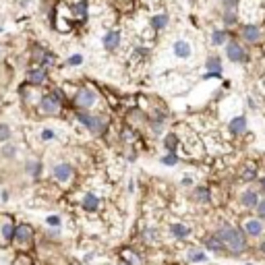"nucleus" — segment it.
Instances as JSON below:
<instances>
[{"mask_svg":"<svg viewBox=\"0 0 265 265\" xmlns=\"http://www.w3.org/2000/svg\"><path fill=\"white\" fill-rule=\"evenodd\" d=\"M216 234L222 238V242H224L232 253H242V251H247V247H249V242H247V234H244V232H240L238 228H234V226L226 224V222L218 226Z\"/></svg>","mask_w":265,"mask_h":265,"instance_id":"obj_1","label":"nucleus"},{"mask_svg":"<svg viewBox=\"0 0 265 265\" xmlns=\"http://www.w3.org/2000/svg\"><path fill=\"white\" fill-rule=\"evenodd\" d=\"M77 120L91 133V135H101L104 131H106V123H104V118L101 116H97V114H89L87 110H81L79 114H77Z\"/></svg>","mask_w":265,"mask_h":265,"instance_id":"obj_2","label":"nucleus"},{"mask_svg":"<svg viewBox=\"0 0 265 265\" xmlns=\"http://www.w3.org/2000/svg\"><path fill=\"white\" fill-rule=\"evenodd\" d=\"M73 104L77 106L79 110H91L93 106L97 104V91L91 89V87H81V89L75 93Z\"/></svg>","mask_w":265,"mask_h":265,"instance_id":"obj_3","label":"nucleus"},{"mask_svg":"<svg viewBox=\"0 0 265 265\" xmlns=\"http://www.w3.org/2000/svg\"><path fill=\"white\" fill-rule=\"evenodd\" d=\"M37 110H39V114H46V116L58 114V112H60V99H58V91H56V93L42 95V97H39V104H37Z\"/></svg>","mask_w":265,"mask_h":265,"instance_id":"obj_4","label":"nucleus"},{"mask_svg":"<svg viewBox=\"0 0 265 265\" xmlns=\"http://www.w3.org/2000/svg\"><path fill=\"white\" fill-rule=\"evenodd\" d=\"M226 58L230 60V63H247V58H249V54H247V48L240 44V42H236V39H232V42H226Z\"/></svg>","mask_w":265,"mask_h":265,"instance_id":"obj_5","label":"nucleus"},{"mask_svg":"<svg viewBox=\"0 0 265 265\" xmlns=\"http://www.w3.org/2000/svg\"><path fill=\"white\" fill-rule=\"evenodd\" d=\"M242 232H244L247 236H251V238H259V236H263V232H265V224H263V220H259V218H249V220H244V224H242Z\"/></svg>","mask_w":265,"mask_h":265,"instance_id":"obj_6","label":"nucleus"},{"mask_svg":"<svg viewBox=\"0 0 265 265\" xmlns=\"http://www.w3.org/2000/svg\"><path fill=\"white\" fill-rule=\"evenodd\" d=\"M73 174H75V170H73V166L69 162H60V164H56L54 168H52V176H54V180H58L63 185H67L73 178Z\"/></svg>","mask_w":265,"mask_h":265,"instance_id":"obj_7","label":"nucleus"},{"mask_svg":"<svg viewBox=\"0 0 265 265\" xmlns=\"http://www.w3.org/2000/svg\"><path fill=\"white\" fill-rule=\"evenodd\" d=\"M27 83L33 85V87L46 85V83H48V71H46V67L39 65V67L29 69V71H27Z\"/></svg>","mask_w":265,"mask_h":265,"instance_id":"obj_8","label":"nucleus"},{"mask_svg":"<svg viewBox=\"0 0 265 265\" xmlns=\"http://www.w3.org/2000/svg\"><path fill=\"white\" fill-rule=\"evenodd\" d=\"M259 199H261V195L255 191V189H244L242 193H240V197H238V203L244 207V209H255V205L259 203Z\"/></svg>","mask_w":265,"mask_h":265,"instance_id":"obj_9","label":"nucleus"},{"mask_svg":"<svg viewBox=\"0 0 265 265\" xmlns=\"http://www.w3.org/2000/svg\"><path fill=\"white\" fill-rule=\"evenodd\" d=\"M240 37H242L244 42H249V44H259V42L263 39V31H261V27H257V25H244V27L240 29Z\"/></svg>","mask_w":265,"mask_h":265,"instance_id":"obj_10","label":"nucleus"},{"mask_svg":"<svg viewBox=\"0 0 265 265\" xmlns=\"http://www.w3.org/2000/svg\"><path fill=\"white\" fill-rule=\"evenodd\" d=\"M172 52H174L176 58L187 60V58H191V54H193V48H191V44H189L187 39H176V42L172 44Z\"/></svg>","mask_w":265,"mask_h":265,"instance_id":"obj_11","label":"nucleus"},{"mask_svg":"<svg viewBox=\"0 0 265 265\" xmlns=\"http://www.w3.org/2000/svg\"><path fill=\"white\" fill-rule=\"evenodd\" d=\"M203 244H205L207 251H214V253H222V251L226 249V244L222 242V238H220L218 234H209V236H205V238H203Z\"/></svg>","mask_w":265,"mask_h":265,"instance_id":"obj_12","label":"nucleus"},{"mask_svg":"<svg viewBox=\"0 0 265 265\" xmlns=\"http://www.w3.org/2000/svg\"><path fill=\"white\" fill-rule=\"evenodd\" d=\"M101 44H104V48L106 50H116L118 46H120V31H116V29H112V31H108L104 35V39H101Z\"/></svg>","mask_w":265,"mask_h":265,"instance_id":"obj_13","label":"nucleus"},{"mask_svg":"<svg viewBox=\"0 0 265 265\" xmlns=\"http://www.w3.org/2000/svg\"><path fill=\"white\" fill-rule=\"evenodd\" d=\"M247 129H249L247 116H234V118L230 120V125H228V131H230L232 135H242V133H247Z\"/></svg>","mask_w":265,"mask_h":265,"instance_id":"obj_14","label":"nucleus"},{"mask_svg":"<svg viewBox=\"0 0 265 265\" xmlns=\"http://www.w3.org/2000/svg\"><path fill=\"white\" fill-rule=\"evenodd\" d=\"M13 240H17L19 244L29 242V240H31V228H29V226H25V224L17 226V228H15V236H13Z\"/></svg>","mask_w":265,"mask_h":265,"instance_id":"obj_15","label":"nucleus"},{"mask_svg":"<svg viewBox=\"0 0 265 265\" xmlns=\"http://www.w3.org/2000/svg\"><path fill=\"white\" fill-rule=\"evenodd\" d=\"M17 153H19V149H17V145L11 143V141L3 143V147H0V157H3V160H15Z\"/></svg>","mask_w":265,"mask_h":265,"instance_id":"obj_16","label":"nucleus"},{"mask_svg":"<svg viewBox=\"0 0 265 265\" xmlns=\"http://www.w3.org/2000/svg\"><path fill=\"white\" fill-rule=\"evenodd\" d=\"M81 205H83L85 211H97V209H99V197L93 195V193H87V195L83 197Z\"/></svg>","mask_w":265,"mask_h":265,"instance_id":"obj_17","label":"nucleus"},{"mask_svg":"<svg viewBox=\"0 0 265 265\" xmlns=\"http://www.w3.org/2000/svg\"><path fill=\"white\" fill-rule=\"evenodd\" d=\"M205 69H207V73H218V75H220V71H222V58H220V56H216V54L207 56V60H205Z\"/></svg>","mask_w":265,"mask_h":265,"instance_id":"obj_18","label":"nucleus"},{"mask_svg":"<svg viewBox=\"0 0 265 265\" xmlns=\"http://www.w3.org/2000/svg\"><path fill=\"white\" fill-rule=\"evenodd\" d=\"M189 234H191V228L185 226V224H172V226H170V236H172V238H180V240H182V238H187Z\"/></svg>","mask_w":265,"mask_h":265,"instance_id":"obj_19","label":"nucleus"},{"mask_svg":"<svg viewBox=\"0 0 265 265\" xmlns=\"http://www.w3.org/2000/svg\"><path fill=\"white\" fill-rule=\"evenodd\" d=\"M168 21H170V17H168L166 13H157V15H153V17H151V27L160 31V29L168 27Z\"/></svg>","mask_w":265,"mask_h":265,"instance_id":"obj_20","label":"nucleus"},{"mask_svg":"<svg viewBox=\"0 0 265 265\" xmlns=\"http://www.w3.org/2000/svg\"><path fill=\"white\" fill-rule=\"evenodd\" d=\"M209 197H211V193H209L207 187H197L193 191V201L195 203H209Z\"/></svg>","mask_w":265,"mask_h":265,"instance_id":"obj_21","label":"nucleus"},{"mask_svg":"<svg viewBox=\"0 0 265 265\" xmlns=\"http://www.w3.org/2000/svg\"><path fill=\"white\" fill-rule=\"evenodd\" d=\"M187 259H189L191 263H205V261H207V255H205L201 249L191 247V249H189V253H187Z\"/></svg>","mask_w":265,"mask_h":265,"instance_id":"obj_22","label":"nucleus"},{"mask_svg":"<svg viewBox=\"0 0 265 265\" xmlns=\"http://www.w3.org/2000/svg\"><path fill=\"white\" fill-rule=\"evenodd\" d=\"M228 42V31L224 29H214L211 31V44L214 46H224Z\"/></svg>","mask_w":265,"mask_h":265,"instance_id":"obj_23","label":"nucleus"},{"mask_svg":"<svg viewBox=\"0 0 265 265\" xmlns=\"http://www.w3.org/2000/svg\"><path fill=\"white\" fill-rule=\"evenodd\" d=\"M0 236H3V240H13V236H15L13 222H9V220L3 222V226H0Z\"/></svg>","mask_w":265,"mask_h":265,"instance_id":"obj_24","label":"nucleus"},{"mask_svg":"<svg viewBox=\"0 0 265 265\" xmlns=\"http://www.w3.org/2000/svg\"><path fill=\"white\" fill-rule=\"evenodd\" d=\"M240 178H242L244 182H253V180L257 178V166H253V164H247V168L242 170Z\"/></svg>","mask_w":265,"mask_h":265,"instance_id":"obj_25","label":"nucleus"},{"mask_svg":"<svg viewBox=\"0 0 265 265\" xmlns=\"http://www.w3.org/2000/svg\"><path fill=\"white\" fill-rule=\"evenodd\" d=\"M73 13H75V17L85 19L87 17V0H79V3L73 7Z\"/></svg>","mask_w":265,"mask_h":265,"instance_id":"obj_26","label":"nucleus"},{"mask_svg":"<svg viewBox=\"0 0 265 265\" xmlns=\"http://www.w3.org/2000/svg\"><path fill=\"white\" fill-rule=\"evenodd\" d=\"M11 137H13V129L9 125H5V123H0V143L11 141Z\"/></svg>","mask_w":265,"mask_h":265,"instance_id":"obj_27","label":"nucleus"},{"mask_svg":"<svg viewBox=\"0 0 265 265\" xmlns=\"http://www.w3.org/2000/svg\"><path fill=\"white\" fill-rule=\"evenodd\" d=\"M25 172H27L29 176H37V174L42 172V164L31 160V162H27V164H25Z\"/></svg>","mask_w":265,"mask_h":265,"instance_id":"obj_28","label":"nucleus"},{"mask_svg":"<svg viewBox=\"0 0 265 265\" xmlns=\"http://www.w3.org/2000/svg\"><path fill=\"white\" fill-rule=\"evenodd\" d=\"M176 162H178V155H176L174 151H168V155L162 157V164H164V166H174Z\"/></svg>","mask_w":265,"mask_h":265,"instance_id":"obj_29","label":"nucleus"},{"mask_svg":"<svg viewBox=\"0 0 265 265\" xmlns=\"http://www.w3.org/2000/svg\"><path fill=\"white\" fill-rule=\"evenodd\" d=\"M255 214H257L259 220L265 222V199H259V203L255 205Z\"/></svg>","mask_w":265,"mask_h":265,"instance_id":"obj_30","label":"nucleus"},{"mask_svg":"<svg viewBox=\"0 0 265 265\" xmlns=\"http://www.w3.org/2000/svg\"><path fill=\"white\" fill-rule=\"evenodd\" d=\"M224 25H234L236 23V11H224Z\"/></svg>","mask_w":265,"mask_h":265,"instance_id":"obj_31","label":"nucleus"},{"mask_svg":"<svg viewBox=\"0 0 265 265\" xmlns=\"http://www.w3.org/2000/svg\"><path fill=\"white\" fill-rule=\"evenodd\" d=\"M54 137H56V133L52 131V129H44V131L39 133V141H52Z\"/></svg>","mask_w":265,"mask_h":265,"instance_id":"obj_32","label":"nucleus"},{"mask_svg":"<svg viewBox=\"0 0 265 265\" xmlns=\"http://www.w3.org/2000/svg\"><path fill=\"white\" fill-rule=\"evenodd\" d=\"M46 224L52 226V228H58V226L63 224V220H60V216H48V218H46Z\"/></svg>","mask_w":265,"mask_h":265,"instance_id":"obj_33","label":"nucleus"},{"mask_svg":"<svg viewBox=\"0 0 265 265\" xmlns=\"http://www.w3.org/2000/svg\"><path fill=\"white\" fill-rule=\"evenodd\" d=\"M81 63H83V56H81V54H73V56L67 60V65H69V67H79Z\"/></svg>","mask_w":265,"mask_h":265,"instance_id":"obj_34","label":"nucleus"},{"mask_svg":"<svg viewBox=\"0 0 265 265\" xmlns=\"http://www.w3.org/2000/svg\"><path fill=\"white\" fill-rule=\"evenodd\" d=\"M236 5H238V0H222L224 11H236Z\"/></svg>","mask_w":265,"mask_h":265,"instance_id":"obj_35","label":"nucleus"},{"mask_svg":"<svg viewBox=\"0 0 265 265\" xmlns=\"http://www.w3.org/2000/svg\"><path fill=\"white\" fill-rule=\"evenodd\" d=\"M174 147H176V137L174 135H168L166 137V149L168 151H174Z\"/></svg>","mask_w":265,"mask_h":265,"instance_id":"obj_36","label":"nucleus"},{"mask_svg":"<svg viewBox=\"0 0 265 265\" xmlns=\"http://www.w3.org/2000/svg\"><path fill=\"white\" fill-rule=\"evenodd\" d=\"M191 185H193V178L185 176V178H182V187H191Z\"/></svg>","mask_w":265,"mask_h":265,"instance_id":"obj_37","label":"nucleus"},{"mask_svg":"<svg viewBox=\"0 0 265 265\" xmlns=\"http://www.w3.org/2000/svg\"><path fill=\"white\" fill-rule=\"evenodd\" d=\"M259 182H261V185H259V187H261V189H263V191H265V176H263V178H261V180H259Z\"/></svg>","mask_w":265,"mask_h":265,"instance_id":"obj_38","label":"nucleus"},{"mask_svg":"<svg viewBox=\"0 0 265 265\" xmlns=\"http://www.w3.org/2000/svg\"><path fill=\"white\" fill-rule=\"evenodd\" d=\"M259 249H261V253L265 255V242H261V247H259Z\"/></svg>","mask_w":265,"mask_h":265,"instance_id":"obj_39","label":"nucleus"},{"mask_svg":"<svg viewBox=\"0 0 265 265\" xmlns=\"http://www.w3.org/2000/svg\"><path fill=\"white\" fill-rule=\"evenodd\" d=\"M3 54H5V50H3V46H0V60H3Z\"/></svg>","mask_w":265,"mask_h":265,"instance_id":"obj_40","label":"nucleus"},{"mask_svg":"<svg viewBox=\"0 0 265 265\" xmlns=\"http://www.w3.org/2000/svg\"><path fill=\"white\" fill-rule=\"evenodd\" d=\"M71 265H79V263H71Z\"/></svg>","mask_w":265,"mask_h":265,"instance_id":"obj_41","label":"nucleus"},{"mask_svg":"<svg viewBox=\"0 0 265 265\" xmlns=\"http://www.w3.org/2000/svg\"><path fill=\"white\" fill-rule=\"evenodd\" d=\"M125 265H127V263H125Z\"/></svg>","mask_w":265,"mask_h":265,"instance_id":"obj_42","label":"nucleus"}]
</instances>
